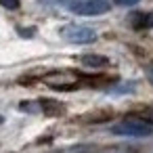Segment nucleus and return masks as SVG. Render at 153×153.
<instances>
[{
    "instance_id": "nucleus-1",
    "label": "nucleus",
    "mask_w": 153,
    "mask_h": 153,
    "mask_svg": "<svg viewBox=\"0 0 153 153\" xmlns=\"http://www.w3.org/2000/svg\"><path fill=\"white\" fill-rule=\"evenodd\" d=\"M111 134L140 138V136L153 134V124L149 120H145V117H128V120H122L120 124L111 126Z\"/></svg>"
},
{
    "instance_id": "nucleus-2",
    "label": "nucleus",
    "mask_w": 153,
    "mask_h": 153,
    "mask_svg": "<svg viewBox=\"0 0 153 153\" xmlns=\"http://www.w3.org/2000/svg\"><path fill=\"white\" fill-rule=\"evenodd\" d=\"M61 36L63 40L71 42V44H92L97 40V32L88 25H76V23H69V25H63L61 27Z\"/></svg>"
},
{
    "instance_id": "nucleus-3",
    "label": "nucleus",
    "mask_w": 153,
    "mask_h": 153,
    "mask_svg": "<svg viewBox=\"0 0 153 153\" xmlns=\"http://www.w3.org/2000/svg\"><path fill=\"white\" fill-rule=\"evenodd\" d=\"M111 9L109 0H76L69 4V11L82 17H97V15H105Z\"/></svg>"
},
{
    "instance_id": "nucleus-4",
    "label": "nucleus",
    "mask_w": 153,
    "mask_h": 153,
    "mask_svg": "<svg viewBox=\"0 0 153 153\" xmlns=\"http://www.w3.org/2000/svg\"><path fill=\"white\" fill-rule=\"evenodd\" d=\"M42 80H44V84H48L55 90H74L80 84V78L76 74H71L69 69H65V71H53V74L44 76Z\"/></svg>"
},
{
    "instance_id": "nucleus-5",
    "label": "nucleus",
    "mask_w": 153,
    "mask_h": 153,
    "mask_svg": "<svg viewBox=\"0 0 153 153\" xmlns=\"http://www.w3.org/2000/svg\"><path fill=\"white\" fill-rule=\"evenodd\" d=\"M80 61H82V65H86V67H97V69L109 65V59L103 57V55H84V57H80Z\"/></svg>"
},
{
    "instance_id": "nucleus-6",
    "label": "nucleus",
    "mask_w": 153,
    "mask_h": 153,
    "mask_svg": "<svg viewBox=\"0 0 153 153\" xmlns=\"http://www.w3.org/2000/svg\"><path fill=\"white\" fill-rule=\"evenodd\" d=\"M130 21H132V25H134L136 30L153 27V13H136Z\"/></svg>"
},
{
    "instance_id": "nucleus-7",
    "label": "nucleus",
    "mask_w": 153,
    "mask_h": 153,
    "mask_svg": "<svg viewBox=\"0 0 153 153\" xmlns=\"http://www.w3.org/2000/svg\"><path fill=\"white\" fill-rule=\"evenodd\" d=\"M0 4H2L4 9L15 11V9H19V0H0Z\"/></svg>"
},
{
    "instance_id": "nucleus-8",
    "label": "nucleus",
    "mask_w": 153,
    "mask_h": 153,
    "mask_svg": "<svg viewBox=\"0 0 153 153\" xmlns=\"http://www.w3.org/2000/svg\"><path fill=\"white\" fill-rule=\"evenodd\" d=\"M113 2H115L117 7H134V4L140 2V0H113Z\"/></svg>"
},
{
    "instance_id": "nucleus-9",
    "label": "nucleus",
    "mask_w": 153,
    "mask_h": 153,
    "mask_svg": "<svg viewBox=\"0 0 153 153\" xmlns=\"http://www.w3.org/2000/svg\"><path fill=\"white\" fill-rule=\"evenodd\" d=\"M143 115H145V120H149V122L153 124V109H147V111H145Z\"/></svg>"
},
{
    "instance_id": "nucleus-10",
    "label": "nucleus",
    "mask_w": 153,
    "mask_h": 153,
    "mask_svg": "<svg viewBox=\"0 0 153 153\" xmlns=\"http://www.w3.org/2000/svg\"><path fill=\"white\" fill-rule=\"evenodd\" d=\"M147 76H149V80H151V82H153V65H151V67H149V69H147Z\"/></svg>"
},
{
    "instance_id": "nucleus-11",
    "label": "nucleus",
    "mask_w": 153,
    "mask_h": 153,
    "mask_svg": "<svg viewBox=\"0 0 153 153\" xmlns=\"http://www.w3.org/2000/svg\"><path fill=\"white\" fill-rule=\"evenodd\" d=\"M2 122H4V117H2V115H0V124H2Z\"/></svg>"
},
{
    "instance_id": "nucleus-12",
    "label": "nucleus",
    "mask_w": 153,
    "mask_h": 153,
    "mask_svg": "<svg viewBox=\"0 0 153 153\" xmlns=\"http://www.w3.org/2000/svg\"><path fill=\"white\" fill-rule=\"evenodd\" d=\"M109 153H120V151H109Z\"/></svg>"
}]
</instances>
